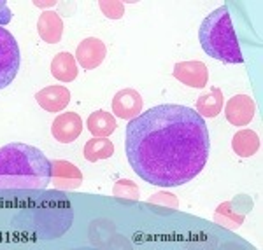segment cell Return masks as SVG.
Returning <instances> with one entry per match:
<instances>
[{"label": "cell", "instance_id": "1", "mask_svg": "<svg viewBox=\"0 0 263 250\" xmlns=\"http://www.w3.org/2000/svg\"><path fill=\"white\" fill-rule=\"evenodd\" d=\"M125 151L134 172L160 187L193 180L209 158L205 121L184 105H156L126 124Z\"/></svg>", "mask_w": 263, "mask_h": 250}, {"label": "cell", "instance_id": "14", "mask_svg": "<svg viewBox=\"0 0 263 250\" xmlns=\"http://www.w3.org/2000/svg\"><path fill=\"white\" fill-rule=\"evenodd\" d=\"M88 131L93 135V137L99 138H107L109 135H112L116 131V119L111 112H105V110H97V112H91L90 117L86 121Z\"/></svg>", "mask_w": 263, "mask_h": 250}, {"label": "cell", "instance_id": "13", "mask_svg": "<svg viewBox=\"0 0 263 250\" xmlns=\"http://www.w3.org/2000/svg\"><path fill=\"white\" fill-rule=\"evenodd\" d=\"M78 61H76L74 54L70 53H58L51 61V74L62 82H70L78 77Z\"/></svg>", "mask_w": 263, "mask_h": 250}, {"label": "cell", "instance_id": "16", "mask_svg": "<svg viewBox=\"0 0 263 250\" xmlns=\"http://www.w3.org/2000/svg\"><path fill=\"white\" fill-rule=\"evenodd\" d=\"M223 91L219 88H213L209 93L202 95L197 100V112L200 117H216L223 109Z\"/></svg>", "mask_w": 263, "mask_h": 250}, {"label": "cell", "instance_id": "5", "mask_svg": "<svg viewBox=\"0 0 263 250\" xmlns=\"http://www.w3.org/2000/svg\"><path fill=\"white\" fill-rule=\"evenodd\" d=\"M51 182L60 191L78 189L83 184V173L70 161L54 159L51 161Z\"/></svg>", "mask_w": 263, "mask_h": 250}, {"label": "cell", "instance_id": "18", "mask_svg": "<svg viewBox=\"0 0 263 250\" xmlns=\"http://www.w3.org/2000/svg\"><path fill=\"white\" fill-rule=\"evenodd\" d=\"M83 154L90 163H97L100 159H109L114 154V145L111 140L107 138H99L93 137L91 140H88L84 143Z\"/></svg>", "mask_w": 263, "mask_h": 250}, {"label": "cell", "instance_id": "4", "mask_svg": "<svg viewBox=\"0 0 263 250\" xmlns=\"http://www.w3.org/2000/svg\"><path fill=\"white\" fill-rule=\"evenodd\" d=\"M20 46L7 28L0 27V90L14 80L20 70Z\"/></svg>", "mask_w": 263, "mask_h": 250}, {"label": "cell", "instance_id": "9", "mask_svg": "<svg viewBox=\"0 0 263 250\" xmlns=\"http://www.w3.org/2000/svg\"><path fill=\"white\" fill-rule=\"evenodd\" d=\"M83 131V119L76 112H63L57 116V119L51 124V133L62 143H70L78 140Z\"/></svg>", "mask_w": 263, "mask_h": 250}, {"label": "cell", "instance_id": "8", "mask_svg": "<svg viewBox=\"0 0 263 250\" xmlns=\"http://www.w3.org/2000/svg\"><path fill=\"white\" fill-rule=\"evenodd\" d=\"M254 114H256V105H254V100L248 95H235L228 100L227 107H224L227 121L233 126L249 124Z\"/></svg>", "mask_w": 263, "mask_h": 250}, {"label": "cell", "instance_id": "21", "mask_svg": "<svg viewBox=\"0 0 263 250\" xmlns=\"http://www.w3.org/2000/svg\"><path fill=\"white\" fill-rule=\"evenodd\" d=\"M11 18H12V14H11L9 7H7V4L4 2V0H0V27L9 23Z\"/></svg>", "mask_w": 263, "mask_h": 250}, {"label": "cell", "instance_id": "15", "mask_svg": "<svg viewBox=\"0 0 263 250\" xmlns=\"http://www.w3.org/2000/svg\"><path fill=\"white\" fill-rule=\"evenodd\" d=\"M232 149L235 154H239L240 158H251L260 149V137L256 131L251 130H240L233 135L232 140Z\"/></svg>", "mask_w": 263, "mask_h": 250}, {"label": "cell", "instance_id": "17", "mask_svg": "<svg viewBox=\"0 0 263 250\" xmlns=\"http://www.w3.org/2000/svg\"><path fill=\"white\" fill-rule=\"evenodd\" d=\"M244 217H246V212H240L239 214L235 209V201L221 203L214 214L216 222L219 226L227 227V230H237V227H240L244 222Z\"/></svg>", "mask_w": 263, "mask_h": 250}, {"label": "cell", "instance_id": "3", "mask_svg": "<svg viewBox=\"0 0 263 250\" xmlns=\"http://www.w3.org/2000/svg\"><path fill=\"white\" fill-rule=\"evenodd\" d=\"M200 44L209 56L224 63H242V49L239 46V37L233 30L230 11L227 6L218 7L211 12L200 25Z\"/></svg>", "mask_w": 263, "mask_h": 250}, {"label": "cell", "instance_id": "20", "mask_svg": "<svg viewBox=\"0 0 263 250\" xmlns=\"http://www.w3.org/2000/svg\"><path fill=\"white\" fill-rule=\"evenodd\" d=\"M99 7L102 11V14L109 19H120L125 14V6L120 0H100Z\"/></svg>", "mask_w": 263, "mask_h": 250}, {"label": "cell", "instance_id": "12", "mask_svg": "<svg viewBox=\"0 0 263 250\" xmlns=\"http://www.w3.org/2000/svg\"><path fill=\"white\" fill-rule=\"evenodd\" d=\"M37 32L39 37L48 44H58L62 40L63 33V21L60 14H57L54 11H46L39 16L37 21Z\"/></svg>", "mask_w": 263, "mask_h": 250}, {"label": "cell", "instance_id": "11", "mask_svg": "<svg viewBox=\"0 0 263 250\" xmlns=\"http://www.w3.org/2000/svg\"><path fill=\"white\" fill-rule=\"evenodd\" d=\"M35 100L46 112H62L70 101V91L65 86H48L37 93Z\"/></svg>", "mask_w": 263, "mask_h": 250}, {"label": "cell", "instance_id": "6", "mask_svg": "<svg viewBox=\"0 0 263 250\" xmlns=\"http://www.w3.org/2000/svg\"><path fill=\"white\" fill-rule=\"evenodd\" d=\"M142 96L139 91L132 90V88H125L120 90L112 98V114L120 119H135L139 114L142 112Z\"/></svg>", "mask_w": 263, "mask_h": 250}, {"label": "cell", "instance_id": "2", "mask_svg": "<svg viewBox=\"0 0 263 250\" xmlns=\"http://www.w3.org/2000/svg\"><path fill=\"white\" fill-rule=\"evenodd\" d=\"M51 182V161L37 147L9 143L0 147V193L42 191Z\"/></svg>", "mask_w": 263, "mask_h": 250}, {"label": "cell", "instance_id": "7", "mask_svg": "<svg viewBox=\"0 0 263 250\" xmlns=\"http://www.w3.org/2000/svg\"><path fill=\"white\" fill-rule=\"evenodd\" d=\"M105 54H107V48L104 42L97 37H88L83 42H79L74 58L78 65H81L84 70H93L104 61Z\"/></svg>", "mask_w": 263, "mask_h": 250}, {"label": "cell", "instance_id": "10", "mask_svg": "<svg viewBox=\"0 0 263 250\" xmlns=\"http://www.w3.org/2000/svg\"><path fill=\"white\" fill-rule=\"evenodd\" d=\"M174 77L190 88H203L209 80V72L202 61H179L174 67Z\"/></svg>", "mask_w": 263, "mask_h": 250}, {"label": "cell", "instance_id": "19", "mask_svg": "<svg viewBox=\"0 0 263 250\" xmlns=\"http://www.w3.org/2000/svg\"><path fill=\"white\" fill-rule=\"evenodd\" d=\"M112 194L116 198H126V200L135 201V200H139V187H137L135 182H132L128 179L118 180L116 185H114V189H112Z\"/></svg>", "mask_w": 263, "mask_h": 250}]
</instances>
